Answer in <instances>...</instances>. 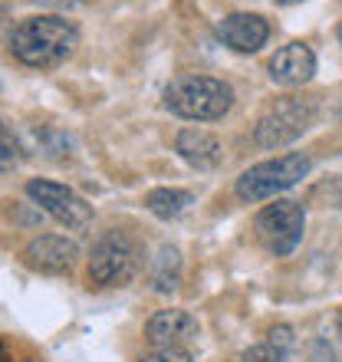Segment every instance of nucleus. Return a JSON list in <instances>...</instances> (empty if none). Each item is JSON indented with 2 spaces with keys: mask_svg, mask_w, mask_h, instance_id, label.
Segmentation results:
<instances>
[{
  "mask_svg": "<svg viewBox=\"0 0 342 362\" xmlns=\"http://www.w3.org/2000/svg\"><path fill=\"white\" fill-rule=\"evenodd\" d=\"M286 356H290V349H283V346L276 343H260V346H250L247 353H244V362H283Z\"/></svg>",
  "mask_w": 342,
  "mask_h": 362,
  "instance_id": "nucleus-16",
  "label": "nucleus"
},
{
  "mask_svg": "<svg viewBox=\"0 0 342 362\" xmlns=\"http://www.w3.org/2000/svg\"><path fill=\"white\" fill-rule=\"evenodd\" d=\"M178 284H181V254L178 247L165 244L152 264V286L158 293H171V290H178Z\"/></svg>",
  "mask_w": 342,
  "mask_h": 362,
  "instance_id": "nucleus-13",
  "label": "nucleus"
},
{
  "mask_svg": "<svg viewBox=\"0 0 342 362\" xmlns=\"http://www.w3.org/2000/svg\"><path fill=\"white\" fill-rule=\"evenodd\" d=\"M20 155H23V148H20L17 135H13L7 125L0 122V172H10V168H17Z\"/></svg>",
  "mask_w": 342,
  "mask_h": 362,
  "instance_id": "nucleus-15",
  "label": "nucleus"
},
{
  "mask_svg": "<svg viewBox=\"0 0 342 362\" xmlns=\"http://www.w3.org/2000/svg\"><path fill=\"white\" fill-rule=\"evenodd\" d=\"M79 33L63 17H30L10 33V53L33 69L59 66L76 49Z\"/></svg>",
  "mask_w": 342,
  "mask_h": 362,
  "instance_id": "nucleus-1",
  "label": "nucleus"
},
{
  "mask_svg": "<svg viewBox=\"0 0 342 362\" xmlns=\"http://www.w3.org/2000/svg\"><path fill=\"white\" fill-rule=\"evenodd\" d=\"M0 362H10V353H7V343L0 339Z\"/></svg>",
  "mask_w": 342,
  "mask_h": 362,
  "instance_id": "nucleus-20",
  "label": "nucleus"
},
{
  "mask_svg": "<svg viewBox=\"0 0 342 362\" xmlns=\"http://www.w3.org/2000/svg\"><path fill=\"white\" fill-rule=\"evenodd\" d=\"M256 234L266 247L273 250L276 257L293 254L296 244L303 240V228H306V214L296 201H273L256 214Z\"/></svg>",
  "mask_w": 342,
  "mask_h": 362,
  "instance_id": "nucleus-6",
  "label": "nucleus"
},
{
  "mask_svg": "<svg viewBox=\"0 0 342 362\" xmlns=\"http://www.w3.org/2000/svg\"><path fill=\"white\" fill-rule=\"evenodd\" d=\"M175 148L194 168H214L220 158V142L211 132H204V129H184V132H178Z\"/></svg>",
  "mask_w": 342,
  "mask_h": 362,
  "instance_id": "nucleus-12",
  "label": "nucleus"
},
{
  "mask_svg": "<svg viewBox=\"0 0 342 362\" xmlns=\"http://www.w3.org/2000/svg\"><path fill=\"white\" fill-rule=\"evenodd\" d=\"M336 329H339V336H342V310H339V320H336Z\"/></svg>",
  "mask_w": 342,
  "mask_h": 362,
  "instance_id": "nucleus-21",
  "label": "nucleus"
},
{
  "mask_svg": "<svg viewBox=\"0 0 342 362\" xmlns=\"http://www.w3.org/2000/svg\"><path fill=\"white\" fill-rule=\"evenodd\" d=\"M201 326L198 320L184 310H162V313H155L148 323H145V336H148V343L155 346H181V343H191V339H198Z\"/></svg>",
  "mask_w": 342,
  "mask_h": 362,
  "instance_id": "nucleus-11",
  "label": "nucleus"
},
{
  "mask_svg": "<svg viewBox=\"0 0 342 362\" xmlns=\"http://www.w3.org/2000/svg\"><path fill=\"white\" fill-rule=\"evenodd\" d=\"M276 4H300V0H276Z\"/></svg>",
  "mask_w": 342,
  "mask_h": 362,
  "instance_id": "nucleus-22",
  "label": "nucleus"
},
{
  "mask_svg": "<svg viewBox=\"0 0 342 362\" xmlns=\"http://www.w3.org/2000/svg\"><path fill=\"white\" fill-rule=\"evenodd\" d=\"M7 20H10V10H7V7H4V4H0V30L7 27Z\"/></svg>",
  "mask_w": 342,
  "mask_h": 362,
  "instance_id": "nucleus-19",
  "label": "nucleus"
},
{
  "mask_svg": "<svg viewBox=\"0 0 342 362\" xmlns=\"http://www.w3.org/2000/svg\"><path fill=\"white\" fill-rule=\"evenodd\" d=\"M316 73V57L306 43H286L270 59V79L276 86H303Z\"/></svg>",
  "mask_w": 342,
  "mask_h": 362,
  "instance_id": "nucleus-10",
  "label": "nucleus"
},
{
  "mask_svg": "<svg viewBox=\"0 0 342 362\" xmlns=\"http://www.w3.org/2000/svg\"><path fill=\"white\" fill-rule=\"evenodd\" d=\"M313 168V158L303 152H290L270 162H260L237 178V198L240 201H264L273 198L280 191L293 188L296 181H303Z\"/></svg>",
  "mask_w": 342,
  "mask_h": 362,
  "instance_id": "nucleus-3",
  "label": "nucleus"
},
{
  "mask_svg": "<svg viewBox=\"0 0 342 362\" xmlns=\"http://www.w3.org/2000/svg\"><path fill=\"white\" fill-rule=\"evenodd\" d=\"M138 264H142V250H138L132 234L109 230L93 247L89 280H93L95 286H122L138 274Z\"/></svg>",
  "mask_w": 342,
  "mask_h": 362,
  "instance_id": "nucleus-5",
  "label": "nucleus"
},
{
  "mask_svg": "<svg viewBox=\"0 0 342 362\" xmlns=\"http://www.w3.org/2000/svg\"><path fill=\"white\" fill-rule=\"evenodd\" d=\"M316 119V103L313 99H300V95H283L276 99L254 129V142L260 148H283V145L296 142L300 135L313 125Z\"/></svg>",
  "mask_w": 342,
  "mask_h": 362,
  "instance_id": "nucleus-4",
  "label": "nucleus"
},
{
  "mask_svg": "<svg viewBox=\"0 0 342 362\" xmlns=\"http://www.w3.org/2000/svg\"><path fill=\"white\" fill-rule=\"evenodd\" d=\"M339 43H342V23H339Z\"/></svg>",
  "mask_w": 342,
  "mask_h": 362,
  "instance_id": "nucleus-23",
  "label": "nucleus"
},
{
  "mask_svg": "<svg viewBox=\"0 0 342 362\" xmlns=\"http://www.w3.org/2000/svg\"><path fill=\"white\" fill-rule=\"evenodd\" d=\"M27 194L47 211L49 218H57L63 228L83 230L93 224V204H86L76 191L66 188V185L33 178V181H27Z\"/></svg>",
  "mask_w": 342,
  "mask_h": 362,
  "instance_id": "nucleus-7",
  "label": "nucleus"
},
{
  "mask_svg": "<svg viewBox=\"0 0 342 362\" xmlns=\"http://www.w3.org/2000/svg\"><path fill=\"white\" fill-rule=\"evenodd\" d=\"M313 362H333V349H329V343H316Z\"/></svg>",
  "mask_w": 342,
  "mask_h": 362,
  "instance_id": "nucleus-18",
  "label": "nucleus"
},
{
  "mask_svg": "<svg viewBox=\"0 0 342 362\" xmlns=\"http://www.w3.org/2000/svg\"><path fill=\"white\" fill-rule=\"evenodd\" d=\"M165 105L181 119L194 122H214L234 105V89L224 79L214 76H181L168 83L165 89Z\"/></svg>",
  "mask_w": 342,
  "mask_h": 362,
  "instance_id": "nucleus-2",
  "label": "nucleus"
},
{
  "mask_svg": "<svg viewBox=\"0 0 342 362\" xmlns=\"http://www.w3.org/2000/svg\"><path fill=\"white\" fill-rule=\"evenodd\" d=\"M79 257V247L59 234H40L27 244L23 260L40 274H69Z\"/></svg>",
  "mask_w": 342,
  "mask_h": 362,
  "instance_id": "nucleus-8",
  "label": "nucleus"
},
{
  "mask_svg": "<svg viewBox=\"0 0 342 362\" xmlns=\"http://www.w3.org/2000/svg\"><path fill=\"white\" fill-rule=\"evenodd\" d=\"M218 37L237 53H256L270 37V23L260 13H228L218 23Z\"/></svg>",
  "mask_w": 342,
  "mask_h": 362,
  "instance_id": "nucleus-9",
  "label": "nucleus"
},
{
  "mask_svg": "<svg viewBox=\"0 0 342 362\" xmlns=\"http://www.w3.org/2000/svg\"><path fill=\"white\" fill-rule=\"evenodd\" d=\"M191 201H194L191 191H181V188H155L145 194L148 211L162 221H171V218H178V214H184V208H188Z\"/></svg>",
  "mask_w": 342,
  "mask_h": 362,
  "instance_id": "nucleus-14",
  "label": "nucleus"
},
{
  "mask_svg": "<svg viewBox=\"0 0 342 362\" xmlns=\"http://www.w3.org/2000/svg\"><path fill=\"white\" fill-rule=\"evenodd\" d=\"M142 362H191V353L184 346H158L155 353L142 356Z\"/></svg>",
  "mask_w": 342,
  "mask_h": 362,
  "instance_id": "nucleus-17",
  "label": "nucleus"
}]
</instances>
